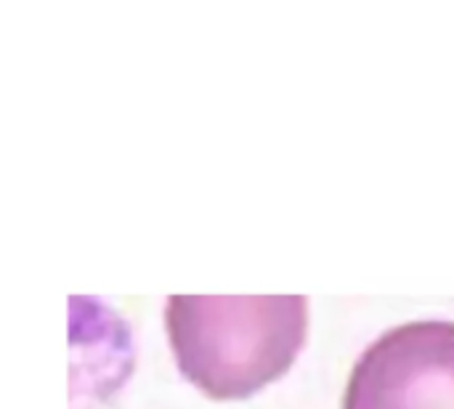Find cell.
Returning a JSON list of instances; mask_svg holds the SVG:
<instances>
[{
  "instance_id": "cell-1",
  "label": "cell",
  "mask_w": 454,
  "mask_h": 409,
  "mask_svg": "<svg viewBox=\"0 0 454 409\" xmlns=\"http://www.w3.org/2000/svg\"><path fill=\"white\" fill-rule=\"evenodd\" d=\"M165 327L189 383L213 399H244L295 362L308 335V301L173 295Z\"/></svg>"
},
{
  "instance_id": "cell-2",
  "label": "cell",
  "mask_w": 454,
  "mask_h": 409,
  "mask_svg": "<svg viewBox=\"0 0 454 409\" xmlns=\"http://www.w3.org/2000/svg\"><path fill=\"white\" fill-rule=\"evenodd\" d=\"M343 409H454V322L383 332L351 369Z\"/></svg>"
}]
</instances>
